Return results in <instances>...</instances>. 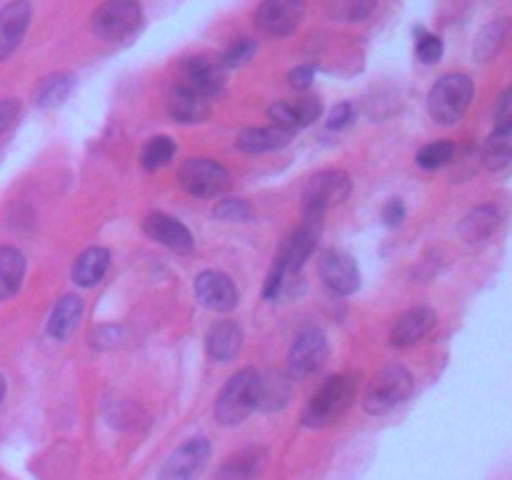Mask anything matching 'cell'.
Here are the masks:
<instances>
[{
    "mask_svg": "<svg viewBox=\"0 0 512 480\" xmlns=\"http://www.w3.org/2000/svg\"><path fill=\"white\" fill-rule=\"evenodd\" d=\"M233 178L213 158H188L178 170V185L195 198H220Z\"/></svg>",
    "mask_w": 512,
    "mask_h": 480,
    "instance_id": "52a82bcc",
    "label": "cell"
},
{
    "mask_svg": "<svg viewBox=\"0 0 512 480\" xmlns=\"http://www.w3.org/2000/svg\"><path fill=\"white\" fill-rule=\"evenodd\" d=\"M120 335H123V330L118 328V325H105V328H98L93 335H90V343L98 345V348H110V345H115L120 340Z\"/></svg>",
    "mask_w": 512,
    "mask_h": 480,
    "instance_id": "60d3db41",
    "label": "cell"
},
{
    "mask_svg": "<svg viewBox=\"0 0 512 480\" xmlns=\"http://www.w3.org/2000/svg\"><path fill=\"white\" fill-rule=\"evenodd\" d=\"M165 105H168L170 118L178 120V123H203L208 118V100L195 93L193 88H188L185 83H178L170 88Z\"/></svg>",
    "mask_w": 512,
    "mask_h": 480,
    "instance_id": "ffe728a7",
    "label": "cell"
},
{
    "mask_svg": "<svg viewBox=\"0 0 512 480\" xmlns=\"http://www.w3.org/2000/svg\"><path fill=\"white\" fill-rule=\"evenodd\" d=\"M288 83L293 85L295 90H310L315 83V68L310 63L298 65V68H293L288 73Z\"/></svg>",
    "mask_w": 512,
    "mask_h": 480,
    "instance_id": "8d00e7d4",
    "label": "cell"
},
{
    "mask_svg": "<svg viewBox=\"0 0 512 480\" xmlns=\"http://www.w3.org/2000/svg\"><path fill=\"white\" fill-rule=\"evenodd\" d=\"M255 53H258V43H255L253 38H235L233 43L218 55V63L223 70L240 68V65L248 63Z\"/></svg>",
    "mask_w": 512,
    "mask_h": 480,
    "instance_id": "1f68e13d",
    "label": "cell"
},
{
    "mask_svg": "<svg viewBox=\"0 0 512 480\" xmlns=\"http://www.w3.org/2000/svg\"><path fill=\"white\" fill-rule=\"evenodd\" d=\"M143 230L150 240H155L163 248L173 250V253H190L195 248V238L188 230V225L180 223L178 218L168 213H150L145 215Z\"/></svg>",
    "mask_w": 512,
    "mask_h": 480,
    "instance_id": "4fadbf2b",
    "label": "cell"
},
{
    "mask_svg": "<svg viewBox=\"0 0 512 480\" xmlns=\"http://www.w3.org/2000/svg\"><path fill=\"white\" fill-rule=\"evenodd\" d=\"M305 0H263L255 10V25L268 38H288L298 30Z\"/></svg>",
    "mask_w": 512,
    "mask_h": 480,
    "instance_id": "9c48e42d",
    "label": "cell"
},
{
    "mask_svg": "<svg viewBox=\"0 0 512 480\" xmlns=\"http://www.w3.org/2000/svg\"><path fill=\"white\" fill-rule=\"evenodd\" d=\"M495 120H498V128L503 125H512V90L508 88L498 100V110H495Z\"/></svg>",
    "mask_w": 512,
    "mask_h": 480,
    "instance_id": "b9f144b4",
    "label": "cell"
},
{
    "mask_svg": "<svg viewBox=\"0 0 512 480\" xmlns=\"http://www.w3.org/2000/svg\"><path fill=\"white\" fill-rule=\"evenodd\" d=\"M475 98V85L468 75H443L428 93V113L438 125H455L465 118Z\"/></svg>",
    "mask_w": 512,
    "mask_h": 480,
    "instance_id": "277c9868",
    "label": "cell"
},
{
    "mask_svg": "<svg viewBox=\"0 0 512 480\" xmlns=\"http://www.w3.org/2000/svg\"><path fill=\"white\" fill-rule=\"evenodd\" d=\"M318 238H320V223H303L288 240H285L283 248L278 250L285 260V273L298 275L300 270H303V265L308 263L315 245H318Z\"/></svg>",
    "mask_w": 512,
    "mask_h": 480,
    "instance_id": "ac0fdd59",
    "label": "cell"
},
{
    "mask_svg": "<svg viewBox=\"0 0 512 480\" xmlns=\"http://www.w3.org/2000/svg\"><path fill=\"white\" fill-rule=\"evenodd\" d=\"M83 315V300L78 295H63V298L55 303V308L48 315V335L53 340H65L75 328H78V320Z\"/></svg>",
    "mask_w": 512,
    "mask_h": 480,
    "instance_id": "cb8c5ba5",
    "label": "cell"
},
{
    "mask_svg": "<svg viewBox=\"0 0 512 480\" xmlns=\"http://www.w3.org/2000/svg\"><path fill=\"white\" fill-rule=\"evenodd\" d=\"M30 18H33V5L28 0H13L0 10V63L20 48Z\"/></svg>",
    "mask_w": 512,
    "mask_h": 480,
    "instance_id": "2e32d148",
    "label": "cell"
},
{
    "mask_svg": "<svg viewBox=\"0 0 512 480\" xmlns=\"http://www.w3.org/2000/svg\"><path fill=\"white\" fill-rule=\"evenodd\" d=\"M378 8V0H328V15L338 23H363Z\"/></svg>",
    "mask_w": 512,
    "mask_h": 480,
    "instance_id": "f546056e",
    "label": "cell"
},
{
    "mask_svg": "<svg viewBox=\"0 0 512 480\" xmlns=\"http://www.w3.org/2000/svg\"><path fill=\"white\" fill-rule=\"evenodd\" d=\"M175 143L168 138V135H155L140 150V163H143L145 170H160L175 158Z\"/></svg>",
    "mask_w": 512,
    "mask_h": 480,
    "instance_id": "4dcf8cb0",
    "label": "cell"
},
{
    "mask_svg": "<svg viewBox=\"0 0 512 480\" xmlns=\"http://www.w3.org/2000/svg\"><path fill=\"white\" fill-rule=\"evenodd\" d=\"M295 133L280 128V125H265V128H245L238 135L235 145H238L243 153H278V150L288 148L293 143Z\"/></svg>",
    "mask_w": 512,
    "mask_h": 480,
    "instance_id": "44dd1931",
    "label": "cell"
},
{
    "mask_svg": "<svg viewBox=\"0 0 512 480\" xmlns=\"http://www.w3.org/2000/svg\"><path fill=\"white\" fill-rule=\"evenodd\" d=\"M328 360V338L320 328H305L295 335L288 353V375L305 380L318 373Z\"/></svg>",
    "mask_w": 512,
    "mask_h": 480,
    "instance_id": "ba28073f",
    "label": "cell"
},
{
    "mask_svg": "<svg viewBox=\"0 0 512 480\" xmlns=\"http://www.w3.org/2000/svg\"><path fill=\"white\" fill-rule=\"evenodd\" d=\"M210 460V443L205 438H190L170 455L160 468L158 480H195Z\"/></svg>",
    "mask_w": 512,
    "mask_h": 480,
    "instance_id": "30bf717a",
    "label": "cell"
},
{
    "mask_svg": "<svg viewBox=\"0 0 512 480\" xmlns=\"http://www.w3.org/2000/svg\"><path fill=\"white\" fill-rule=\"evenodd\" d=\"M213 215L218 220H228V223H245V220L253 215V208H250L245 200L228 198V200H220V203L215 205Z\"/></svg>",
    "mask_w": 512,
    "mask_h": 480,
    "instance_id": "d590c367",
    "label": "cell"
},
{
    "mask_svg": "<svg viewBox=\"0 0 512 480\" xmlns=\"http://www.w3.org/2000/svg\"><path fill=\"white\" fill-rule=\"evenodd\" d=\"M435 325H438V313L430 305H415V308L405 310L398 323L393 325L390 345L393 348H410V345L420 343Z\"/></svg>",
    "mask_w": 512,
    "mask_h": 480,
    "instance_id": "e0dca14e",
    "label": "cell"
},
{
    "mask_svg": "<svg viewBox=\"0 0 512 480\" xmlns=\"http://www.w3.org/2000/svg\"><path fill=\"white\" fill-rule=\"evenodd\" d=\"M415 380L405 365L390 363L373 375L363 390V408L368 415H385L400 408L413 395Z\"/></svg>",
    "mask_w": 512,
    "mask_h": 480,
    "instance_id": "7a4b0ae2",
    "label": "cell"
},
{
    "mask_svg": "<svg viewBox=\"0 0 512 480\" xmlns=\"http://www.w3.org/2000/svg\"><path fill=\"white\" fill-rule=\"evenodd\" d=\"M403 220H405L403 200H400V198L388 200V203H385V208H383V223L388 225V228H400V225H403Z\"/></svg>",
    "mask_w": 512,
    "mask_h": 480,
    "instance_id": "f35d334b",
    "label": "cell"
},
{
    "mask_svg": "<svg viewBox=\"0 0 512 480\" xmlns=\"http://www.w3.org/2000/svg\"><path fill=\"white\" fill-rule=\"evenodd\" d=\"M3 398H5V378L0 375V403H3Z\"/></svg>",
    "mask_w": 512,
    "mask_h": 480,
    "instance_id": "7bdbcfd3",
    "label": "cell"
},
{
    "mask_svg": "<svg viewBox=\"0 0 512 480\" xmlns=\"http://www.w3.org/2000/svg\"><path fill=\"white\" fill-rule=\"evenodd\" d=\"M508 35H510V20L508 18H498V20H493V23H488L483 30H480L478 38H475L473 58L478 60L480 65L495 60L500 55V50H503Z\"/></svg>",
    "mask_w": 512,
    "mask_h": 480,
    "instance_id": "484cf974",
    "label": "cell"
},
{
    "mask_svg": "<svg viewBox=\"0 0 512 480\" xmlns=\"http://www.w3.org/2000/svg\"><path fill=\"white\" fill-rule=\"evenodd\" d=\"M260 380L263 375L255 368H240L238 373L230 375L215 403V418L220 420V425H240L258 408Z\"/></svg>",
    "mask_w": 512,
    "mask_h": 480,
    "instance_id": "3957f363",
    "label": "cell"
},
{
    "mask_svg": "<svg viewBox=\"0 0 512 480\" xmlns=\"http://www.w3.org/2000/svg\"><path fill=\"white\" fill-rule=\"evenodd\" d=\"M18 113H20V100L18 98L0 100V135H3L5 130H8L10 125L15 123Z\"/></svg>",
    "mask_w": 512,
    "mask_h": 480,
    "instance_id": "ab89813d",
    "label": "cell"
},
{
    "mask_svg": "<svg viewBox=\"0 0 512 480\" xmlns=\"http://www.w3.org/2000/svg\"><path fill=\"white\" fill-rule=\"evenodd\" d=\"M320 280L335 295H353L360 288V268L343 250H328L318 265Z\"/></svg>",
    "mask_w": 512,
    "mask_h": 480,
    "instance_id": "8fae6325",
    "label": "cell"
},
{
    "mask_svg": "<svg viewBox=\"0 0 512 480\" xmlns=\"http://www.w3.org/2000/svg\"><path fill=\"white\" fill-rule=\"evenodd\" d=\"M195 295H198L200 305L213 313H230L240 300L235 283L220 270H203L195 278Z\"/></svg>",
    "mask_w": 512,
    "mask_h": 480,
    "instance_id": "7c38bea8",
    "label": "cell"
},
{
    "mask_svg": "<svg viewBox=\"0 0 512 480\" xmlns=\"http://www.w3.org/2000/svg\"><path fill=\"white\" fill-rule=\"evenodd\" d=\"M455 155V145L450 140H438V143H430L423 145L418 150V165L423 170H438L443 165H448Z\"/></svg>",
    "mask_w": 512,
    "mask_h": 480,
    "instance_id": "d6a6232c",
    "label": "cell"
},
{
    "mask_svg": "<svg viewBox=\"0 0 512 480\" xmlns=\"http://www.w3.org/2000/svg\"><path fill=\"white\" fill-rule=\"evenodd\" d=\"M243 348V330L235 320H218L210 325L208 335H205V350L208 358L215 363H228Z\"/></svg>",
    "mask_w": 512,
    "mask_h": 480,
    "instance_id": "d6986e66",
    "label": "cell"
},
{
    "mask_svg": "<svg viewBox=\"0 0 512 480\" xmlns=\"http://www.w3.org/2000/svg\"><path fill=\"white\" fill-rule=\"evenodd\" d=\"M358 380L353 375H333L318 388L303 410V425L308 428H328L338 423L355 400Z\"/></svg>",
    "mask_w": 512,
    "mask_h": 480,
    "instance_id": "6da1fadb",
    "label": "cell"
},
{
    "mask_svg": "<svg viewBox=\"0 0 512 480\" xmlns=\"http://www.w3.org/2000/svg\"><path fill=\"white\" fill-rule=\"evenodd\" d=\"M110 268V250L93 245V248L83 250L73 265V280L80 288H93L105 278Z\"/></svg>",
    "mask_w": 512,
    "mask_h": 480,
    "instance_id": "603a6c76",
    "label": "cell"
},
{
    "mask_svg": "<svg viewBox=\"0 0 512 480\" xmlns=\"http://www.w3.org/2000/svg\"><path fill=\"white\" fill-rule=\"evenodd\" d=\"M483 163L493 173H500L512 163V125L495 128V133L483 145Z\"/></svg>",
    "mask_w": 512,
    "mask_h": 480,
    "instance_id": "4316f807",
    "label": "cell"
},
{
    "mask_svg": "<svg viewBox=\"0 0 512 480\" xmlns=\"http://www.w3.org/2000/svg\"><path fill=\"white\" fill-rule=\"evenodd\" d=\"M183 83L198 95H203L205 100H213L223 93L225 70L220 68L218 58L195 55V58H188L183 63Z\"/></svg>",
    "mask_w": 512,
    "mask_h": 480,
    "instance_id": "5bb4252c",
    "label": "cell"
},
{
    "mask_svg": "<svg viewBox=\"0 0 512 480\" xmlns=\"http://www.w3.org/2000/svg\"><path fill=\"white\" fill-rule=\"evenodd\" d=\"M90 25L105 43H125L143 28V8L138 0H105L93 13Z\"/></svg>",
    "mask_w": 512,
    "mask_h": 480,
    "instance_id": "8992f818",
    "label": "cell"
},
{
    "mask_svg": "<svg viewBox=\"0 0 512 480\" xmlns=\"http://www.w3.org/2000/svg\"><path fill=\"white\" fill-rule=\"evenodd\" d=\"M320 113H323V103L315 95H303L298 100H278L268 108V118L273 120V125H280L290 133L313 125Z\"/></svg>",
    "mask_w": 512,
    "mask_h": 480,
    "instance_id": "9a60e30c",
    "label": "cell"
},
{
    "mask_svg": "<svg viewBox=\"0 0 512 480\" xmlns=\"http://www.w3.org/2000/svg\"><path fill=\"white\" fill-rule=\"evenodd\" d=\"M353 190V180L343 170H320L308 178L303 188V220L305 223H320L323 215L333 205L343 203Z\"/></svg>",
    "mask_w": 512,
    "mask_h": 480,
    "instance_id": "5b68a950",
    "label": "cell"
},
{
    "mask_svg": "<svg viewBox=\"0 0 512 480\" xmlns=\"http://www.w3.org/2000/svg\"><path fill=\"white\" fill-rule=\"evenodd\" d=\"M25 280V255L13 245H0V303L18 295Z\"/></svg>",
    "mask_w": 512,
    "mask_h": 480,
    "instance_id": "d4e9b609",
    "label": "cell"
},
{
    "mask_svg": "<svg viewBox=\"0 0 512 480\" xmlns=\"http://www.w3.org/2000/svg\"><path fill=\"white\" fill-rule=\"evenodd\" d=\"M353 118H355L353 105H350V103H338L333 110H330L328 128L330 130H343V128H348L350 123H353Z\"/></svg>",
    "mask_w": 512,
    "mask_h": 480,
    "instance_id": "74e56055",
    "label": "cell"
},
{
    "mask_svg": "<svg viewBox=\"0 0 512 480\" xmlns=\"http://www.w3.org/2000/svg\"><path fill=\"white\" fill-rule=\"evenodd\" d=\"M500 223H503V210L498 205H478L463 215L458 233L465 243H483L500 228Z\"/></svg>",
    "mask_w": 512,
    "mask_h": 480,
    "instance_id": "7402d4cb",
    "label": "cell"
},
{
    "mask_svg": "<svg viewBox=\"0 0 512 480\" xmlns=\"http://www.w3.org/2000/svg\"><path fill=\"white\" fill-rule=\"evenodd\" d=\"M285 400H288V380L275 378L273 383H270V380H260L258 408L278 410V408H283Z\"/></svg>",
    "mask_w": 512,
    "mask_h": 480,
    "instance_id": "836d02e7",
    "label": "cell"
},
{
    "mask_svg": "<svg viewBox=\"0 0 512 480\" xmlns=\"http://www.w3.org/2000/svg\"><path fill=\"white\" fill-rule=\"evenodd\" d=\"M263 468V450H243L220 468L215 480H255Z\"/></svg>",
    "mask_w": 512,
    "mask_h": 480,
    "instance_id": "83f0119b",
    "label": "cell"
},
{
    "mask_svg": "<svg viewBox=\"0 0 512 480\" xmlns=\"http://www.w3.org/2000/svg\"><path fill=\"white\" fill-rule=\"evenodd\" d=\"M73 75L70 73H53L40 80L35 88V105L38 108H58L73 90Z\"/></svg>",
    "mask_w": 512,
    "mask_h": 480,
    "instance_id": "f1b7e54d",
    "label": "cell"
},
{
    "mask_svg": "<svg viewBox=\"0 0 512 480\" xmlns=\"http://www.w3.org/2000/svg\"><path fill=\"white\" fill-rule=\"evenodd\" d=\"M418 40H415V53H418V60L425 65H435L443 60V40L433 33H423V30H415Z\"/></svg>",
    "mask_w": 512,
    "mask_h": 480,
    "instance_id": "e575fe53",
    "label": "cell"
}]
</instances>
